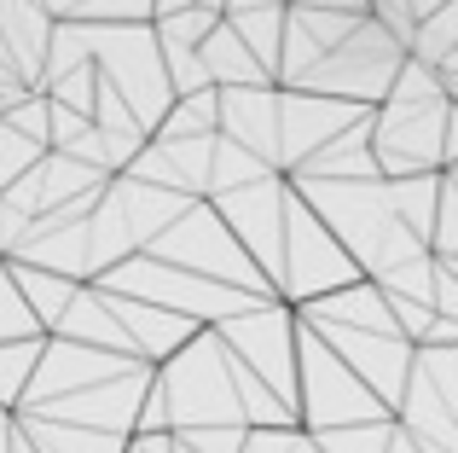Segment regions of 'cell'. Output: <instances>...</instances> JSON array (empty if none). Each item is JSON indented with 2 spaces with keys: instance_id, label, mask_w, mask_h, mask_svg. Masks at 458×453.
<instances>
[{
  "instance_id": "cell-43",
  "label": "cell",
  "mask_w": 458,
  "mask_h": 453,
  "mask_svg": "<svg viewBox=\"0 0 458 453\" xmlns=\"http://www.w3.org/2000/svg\"><path fill=\"white\" fill-rule=\"evenodd\" d=\"M441 0H412V18H424V12H436Z\"/></svg>"
},
{
  "instance_id": "cell-25",
  "label": "cell",
  "mask_w": 458,
  "mask_h": 453,
  "mask_svg": "<svg viewBox=\"0 0 458 453\" xmlns=\"http://www.w3.org/2000/svg\"><path fill=\"white\" fill-rule=\"evenodd\" d=\"M458 53V0H441L436 12H424V18L412 23V35H406V58H418V64H447Z\"/></svg>"
},
{
  "instance_id": "cell-6",
  "label": "cell",
  "mask_w": 458,
  "mask_h": 453,
  "mask_svg": "<svg viewBox=\"0 0 458 453\" xmlns=\"http://www.w3.org/2000/svg\"><path fill=\"white\" fill-rule=\"evenodd\" d=\"M360 419H389V407L296 314V424L302 431H336V424H360Z\"/></svg>"
},
{
  "instance_id": "cell-5",
  "label": "cell",
  "mask_w": 458,
  "mask_h": 453,
  "mask_svg": "<svg viewBox=\"0 0 458 453\" xmlns=\"http://www.w3.org/2000/svg\"><path fill=\"white\" fill-rule=\"evenodd\" d=\"M401 58H406V47L394 41L371 12H360L343 41L325 47L291 88H313V93H331V99H348V105H377L383 93H389Z\"/></svg>"
},
{
  "instance_id": "cell-22",
  "label": "cell",
  "mask_w": 458,
  "mask_h": 453,
  "mask_svg": "<svg viewBox=\"0 0 458 453\" xmlns=\"http://www.w3.org/2000/svg\"><path fill=\"white\" fill-rule=\"evenodd\" d=\"M18 431L35 442V453H123L128 436L111 431H88V424H64V419H41V413H12Z\"/></svg>"
},
{
  "instance_id": "cell-35",
  "label": "cell",
  "mask_w": 458,
  "mask_h": 453,
  "mask_svg": "<svg viewBox=\"0 0 458 453\" xmlns=\"http://www.w3.org/2000/svg\"><path fill=\"white\" fill-rule=\"evenodd\" d=\"M41 151H47V146H35L30 134H18V128L0 123V186H12V181H18V175L30 169L35 158H41Z\"/></svg>"
},
{
  "instance_id": "cell-2",
  "label": "cell",
  "mask_w": 458,
  "mask_h": 453,
  "mask_svg": "<svg viewBox=\"0 0 458 453\" xmlns=\"http://www.w3.org/2000/svg\"><path fill=\"white\" fill-rule=\"evenodd\" d=\"M284 181H291V192L302 198L313 216L331 226V238L354 256V268L366 273V279H377L383 268H394V261H406V256L424 250V238H412V226L394 216L383 175H366V181H313V175H284Z\"/></svg>"
},
{
  "instance_id": "cell-12",
  "label": "cell",
  "mask_w": 458,
  "mask_h": 453,
  "mask_svg": "<svg viewBox=\"0 0 458 453\" xmlns=\"http://www.w3.org/2000/svg\"><path fill=\"white\" fill-rule=\"evenodd\" d=\"M215 216L226 221V233L244 244V256L261 268V279L279 296V244H284V175H261V181L226 186V192L209 198Z\"/></svg>"
},
{
  "instance_id": "cell-3",
  "label": "cell",
  "mask_w": 458,
  "mask_h": 453,
  "mask_svg": "<svg viewBox=\"0 0 458 453\" xmlns=\"http://www.w3.org/2000/svg\"><path fill=\"white\" fill-rule=\"evenodd\" d=\"M157 396L168 407V431L186 424H244L238 419V396H233V372H226V343L209 326H198L174 355L151 366Z\"/></svg>"
},
{
  "instance_id": "cell-33",
  "label": "cell",
  "mask_w": 458,
  "mask_h": 453,
  "mask_svg": "<svg viewBox=\"0 0 458 453\" xmlns=\"http://www.w3.org/2000/svg\"><path fill=\"white\" fill-rule=\"evenodd\" d=\"M215 18H221V12H209V6H180V12L151 18V35H157V47H198Z\"/></svg>"
},
{
  "instance_id": "cell-42",
  "label": "cell",
  "mask_w": 458,
  "mask_h": 453,
  "mask_svg": "<svg viewBox=\"0 0 458 453\" xmlns=\"http://www.w3.org/2000/svg\"><path fill=\"white\" fill-rule=\"evenodd\" d=\"M238 6H284V0H226L221 12H238Z\"/></svg>"
},
{
  "instance_id": "cell-44",
  "label": "cell",
  "mask_w": 458,
  "mask_h": 453,
  "mask_svg": "<svg viewBox=\"0 0 458 453\" xmlns=\"http://www.w3.org/2000/svg\"><path fill=\"white\" fill-rule=\"evenodd\" d=\"M198 6H209V12H221V6H226V0H198Z\"/></svg>"
},
{
  "instance_id": "cell-28",
  "label": "cell",
  "mask_w": 458,
  "mask_h": 453,
  "mask_svg": "<svg viewBox=\"0 0 458 453\" xmlns=\"http://www.w3.org/2000/svg\"><path fill=\"white\" fill-rule=\"evenodd\" d=\"M151 134H168V140H186V134H215V88H191V93H174L168 111L157 116Z\"/></svg>"
},
{
  "instance_id": "cell-1",
  "label": "cell",
  "mask_w": 458,
  "mask_h": 453,
  "mask_svg": "<svg viewBox=\"0 0 458 453\" xmlns=\"http://www.w3.org/2000/svg\"><path fill=\"white\" fill-rule=\"evenodd\" d=\"M371 158L377 175H424L458 163V105L429 64L401 58L389 93L371 105Z\"/></svg>"
},
{
  "instance_id": "cell-7",
  "label": "cell",
  "mask_w": 458,
  "mask_h": 453,
  "mask_svg": "<svg viewBox=\"0 0 458 453\" xmlns=\"http://www.w3.org/2000/svg\"><path fill=\"white\" fill-rule=\"evenodd\" d=\"M146 250H151V256H163V261H174V268H186V273H203V279L233 285V291L273 296V285L261 279V268L244 256V244L226 233V221L215 216L209 198H191V204L180 209V216L168 221Z\"/></svg>"
},
{
  "instance_id": "cell-8",
  "label": "cell",
  "mask_w": 458,
  "mask_h": 453,
  "mask_svg": "<svg viewBox=\"0 0 458 453\" xmlns=\"http://www.w3.org/2000/svg\"><path fill=\"white\" fill-rule=\"evenodd\" d=\"M99 285L146 296V303L168 308V314H186L191 326H215L221 314H233V308H244L250 296H256V291H233V285H221V279H203V273H186V268H174V261L151 256V250H128L116 268L99 273Z\"/></svg>"
},
{
  "instance_id": "cell-26",
  "label": "cell",
  "mask_w": 458,
  "mask_h": 453,
  "mask_svg": "<svg viewBox=\"0 0 458 453\" xmlns=\"http://www.w3.org/2000/svg\"><path fill=\"white\" fill-rule=\"evenodd\" d=\"M226 23L238 30V41L261 58V70H279V35H284V6H238V12H221Z\"/></svg>"
},
{
  "instance_id": "cell-10",
  "label": "cell",
  "mask_w": 458,
  "mask_h": 453,
  "mask_svg": "<svg viewBox=\"0 0 458 453\" xmlns=\"http://www.w3.org/2000/svg\"><path fill=\"white\" fill-rule=\"evenodd\" d=\"M360 279L354 256H348L343 244L331 238V226H325L302 198L291 192V181H284V244H279V296L284 303H308V296L319 291H336V285Z\"/></svg>"
},
{
  "instance_id": "cell-34",
  "label": "cell",
  "mask_w": 458,
  "mask_h": 453,
  "mask_svg": "<svg viewBox=\"0 0 458 453\" xmlns=\"http://www.w3.org/2000/svg\"><path fill=\"white\" fill-rule=\"evenodd\" d=\"M6 338H41V326H35L30 303L18 296V285H12V273H6V261H0V343H6Z\"/></svg>"
},
{
  "instance_id": "cell-29",
  "label": "cell",
  "mask_w": 458,
  "mask_h": 453,
  "mask_svg": "<svg viewBox=\"0 0 458 453\" xmlns=\"http://www.w3.org/2000/svg\"><path fill=\"white\" fill-rule=\"evenodd\" d=\"M429 256H458V175L441 169V192H436V216H429Z\"/></svg>"
},
{
  "instance_id": "cell-16",
  "label": "cell",
  "mask_w": 458,
  "mask_h": 453,
  "mask_svg": "<svg viewBox=\"0 0 458 453\" xmlns=\"http://www.w3.org/2000/svg\"><path fill=\"white\" fill-rule=\"evenodd\" d=\"M209 146H215V134H186V140L146 134L123 175L151 181V186H168V192H186V198H203L209 192Z\"/></svg>"
},
{
  "instance_id": "cell-41",
  "label": "cell",
  "mask_w": 458,
  "mask_h": 453,
  "mask_svg": "<svg viewBox=\"0 0 458 453\" xmlns=\"http://www.w3.org/2000/svg\"><path fill=\"white\" fill-rule=\"evenodd\" d=\"M12 424H18V419H12ZM6 453H35V442H30L23 431H12V448H6Z\"/></svg>"
},
{
  "instance_id": "cell-36",
  "label": "cell",
  "mask_w": 458,
  "mask_h": 453,
  "mask_svg": "<svg viewBox=\"0 0 458 453\" xmlns=\"http://www.w3.org/2000/svg\"><path fill=\"white\" fill-rule=\"evenodd\" d=\"M186 448L198 453H238V442H244V424H186V431H174Z\"/></svg>"
},
{
  "instance_id": "cell-13",
  "label": "cell",
  "mask_w": 458,
  "mask_h": 453,
  "mask_svg": "<svg viewBox=\"0 0 458 453\" xmlns=\"http://www.w3.org/2000/svg\"><path fill=\"white\" fill-rule=\"evenodd\" d=\"M325 343L336 349V361L394 413L401 401V384H406V366H412V343L394 338V331H366V326H336V320H308Z\"/></svg>"
},
{
  "instance_id": "cell-18",
  "label": "cell",
  "mask_w": 458,
  "mask_h": 453,
  "mask_svg": "<svg viewBox=\"0 0 458 453\" xmlns=\"http://www.w3.org/2000/svg\"><path fill=\"white\" fill-rule=\"evenodd\" d=\"M284 175H313V181H366V175H377V158H371V105Z\"/></svg>"
},
{
  "instance_id": "cell-17",
  "label": "cell",
  "mask_w": 458,
  "mask_h": 453,
  "mask_svg": "<svg viewBox=\"0 0 458 453\" xmlns=\"http://www.w3.org/2000/svg\"><path fill=\"white\" fill-rule=\"evenodd\" d=\"M99 285V279H93ZM99 296H105V308L116 314V326H123V338H128V355H140V361H163V355H174L180 343L191 338V320L186 314H168V308H157L146 303V296H128V291H111V285H99Z\"/></svg>"
},
{
  "instance_id": "cell-19",
  "label": "cell",
  "mask_w": 458,
  "mask_h": 453,
  "mask_svg": "<svg viewBox=\"0 0 458 453\" xmlns=\"http://www.w3.org/2000/svg\"><path fill=\"white\" fill-rule=\"evenodd\" d=\"M105 192L116 198V209H123V221H128V233H134V244H140V250H146L151 238L191 204L186 192H168V186L134 181V175H111V181H105Z\"/></svg>"
},
{
  "instance_id": "cell-27",
  "label": "cell",
  "mask_w": 458,
  "mask_h": 453,
  "mask_svg": "<svg viewBox=\"0 0 458 453\" xmlns=\"http://www.w3.org/2000/svg\"><path fill=\"white\" fill-rule=\"evenodd\" d=\"M261 175H273V163H261L256 151H244L238 140L215 134V146H209V192L203 198L226 192V186H244V181H261Z\"/></svg>"
},
{
  "instance_id": "cell-11",
  "label": "cell",
  "mask_w": 458,
  "mask_h": 453,
  "mask_svg": "<svg viewBox=\"0 0 458 453\" xmlns=\"http://www.w3.org/2000/svg\"><path fill=\"white\" fill-rule=\"evenodd\" d=\"M389 419L418 442L458 448V343H412V366Z\"/></svg>"
},
{
  "instance_id": "cell-39",
  "label": "cell",
  "mask_w": 458,
  "mask_h": 453,
  "mask_svg": "<svg viewBox=\"0 0 458 453\" xmlns=\"http://www.w3.org/2000/svg\"><path fill=\"white\" fill-rule=\"evenodd\" d=\"M302 6H331V12H366V0H302Z\"/></svg>"
},
{
  "instance_id": "cell-21",
  "label": "cell",
  "mask_w": 458,
  "mask_h": 453,
  "mask_svg": "<svg viewBox=\"0 0 458 453\" xmlns=\"http://www.w3.org/2000/svg\"><path fill=\"white\" fill-rule=\"evenodd\" d=\"M81 221L47 226V233H23L6 256L12 261H35V268H53V273H64V279H88V226Z\"/></svg>"
},
{
  "instance_id": "cell-20",
  "label": "cell",
  "mask_w": 458,
  "mask_h": 453,
  "mask_svg": "<svg viewBox=\"0 0 458 453\" xmlns=\"http://www.w3.org/2000/svg\"><path fill=\"white\" fill-rule=\"evenodd\" d=\"M198 64H203V76H209L215 88H250V81H273L267 70H261V58L250 53L244 41H238V30H233L226 18H215L209 30H203Z\"/></svg>"
},
{
  "instance_id": "cell-15",
  "label": "cell",
  "mask_w": 458,
  "mask_h": 453,
  "mask_svg": "<svg viewBox=\"0 0 458 453\" xmlns=\"http://www.w3.org/2000/svg\"><path fill=\"white\" fill-rule=\"evenodd\" d=\"M215 134L238 140L244 151L279 169V81L215 88Z\"/></svg>"
},
{
  "instance_id": "cell-37",
  "label": "cell",
  "mask_w": 458,
  "mask_h": 453,
  "mask_svg": "<svg viewBox=\"0 0 458 453\" xmlns=\"http://www.w3.org/2000/svg\"><path fill=\"white\" fill-rule=\"evenodd\" d=\"M123 453H168V431H128Z\"/></svg>"
},
{
  "instance_id": "cell-38",
  "label": "cell",
  "mask_w": 458,
  "mask_h": 453,
  "mask_svg": "<svg viewBox=\"0 0 458 453\" xmlns=\"http://www.w3.org/2000/svg\"><path fill=\"white\" fill-rule=\"evenodd\" d=\"M383 453H418V442L401 431V424H389V442H383Z\"/></svg>"
},
{
  "instance_id": "cell-31",
  "label": "cell",
  "mask_w": 458,
  "mask_h": 453,
  "mask_svg": "<svg viewBox=\"0 0 458 453\" xmlns=\"http://www.w3.org/2000/svg\"><path fill=\"white\" fill-rule=\"evenodd\" d=\"M47 338V331H41ZM41 338H6L0 343V407H18L23 378H30L35 355H41Z\"/></svg>"
},
{
  "instance_id": "cell-24",
  "label": "cell",
  "mask_w": 458,
  "mask_h": 453,
  "mask_svg": "<svg viewBox=\"0 0 458 453\" xmlns=\"http://www.w3.org/2000/svg\"><path fill=\"white\" fill-rule=\"evenodd\" d=\"M81 226H88V279H99V273H105V268H116L128 250H140L111 192L93 198V209H88V221H81Z\"/></svg>"
},
{
  "instance_id": "cell-9",
  "label": "cell",
  "mask_w": 458,
  "mask_h": 453,
  "mask_svg": "<svg viewBox=\"0 0 458 453\" xmlns=\"http://www.w3.org/2000/svg\"><path fill=\"white\" fill-rule=\"evenodd\" d=\"M209 331L296 407V308L284 296H250L244 308L221 314Z\"/></svg>"
},
{
  "instance_id": "cell-32",
  "label": "cell",
  "mask_w": 458,
  "mask_h": 453,
  "mask_svg": "<svg viewBox=\"0 0 458 453\" xmlns=\"http://www.w3.org/2000/svg\"><path fill=\"white\" fill-rule=\"evenodd\" d=\"M238 453H319V442L302 424H244Z\"/></svg>"
},
{
  "instance_id": "cell-30",
  "label": "cell",
  "mask_w": 458,
  "mask_h": 453,
  "mask_svg": "<svg viewBox=\"0 0 458 453\" xmlns=\"http://www.w3.org/2000/svg\"><path fill=\"white\" fill-rule=\"evenodd\" d=\"M394 419H360V424H336V431H313L319 453H383Z\"/></svg>"
},
{
  "instance_id": "cell-40",
  "label": "cell",
  "mask_w": 458,
  "mask_h": 453,
  "mask_svg": "<svg viewBox=\"0 0 458 453\" xmlns=\"http://www.w3.org/2000/svg\"><path fill=\"white\" fill-rule=\"evenodd\" d=\"M12 431H18V424H12V407H0V453L12 448Z\"/></svg>"
},
{
  "instance_id": "cell-14",
  "label": "cell",
  "mask_w": 458,
  "mask_h": 453,
  "mask_svg": "<svg viewBox=\"0 0 458 453\" xmlns=\"http://www.w3.org/2000/svg\"><path fill=\"white\" fill-rule=\"evenodd\" d=\"M366 105H348L331 99V93H313V88H279V175L296 169L308 151H319L336 128H348Z\"/></svg>"
},
{
  "instance_id": "cell-4",
  "label": "cell",
  "mask_w": 458,
  "mask_h": 453,
  "mask_svg": "<svg viewBox=\"0 0 458 453\" xmlns=\"http://www.w3.org/2000/svg\"><path fill=\"white\" fill-rule=\"evenodd\" d=\"M81 41H88V58H93V70H99V81L116 88V99H123L128 111H134V123L151 134L157 116L174 99L151 23H81Z\"/></svg>"
},
{
  "instance_id": "cell-23",
  "label": "cell",
  "mask_w": 458,
  "mask_h": 453,
  "mask_svg": "<svg viewBox=\"0 0 458 453\" xmlns=\"http://www.w3.org/2000/svg\"><path fill=\"white\" fill-rule=\"evenodd\" d=\"M0 261H6V273H12V285H18V296L30 303L35 326L53 331V326H58V314H64V303H70V291H76L81 279H64V273H53V268H35V261H12V256H0Z\"/></svg>"
}]
</instances>
